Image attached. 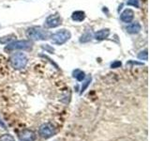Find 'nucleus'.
Segmentation results:
<instances>
[{"instance_id":"obj_2","label":"nucleus","mask_w":150,"mask_h":141,"mask_svg":"<svg viewBox=\"0 0 150 141\" xmlns=\"http://www.w3.org/2000/svg\"><path fill=\"white\" fill-rule=\"evenodd\" d=\"M9 61H11V64L13 69L22 70L23 68H25V66L27 65L28 58L23 53H15L11 55Z\"/></svg>"},{"instance_id":"obj_3","label":"nucleus","mask_w":150,"mask_h":141,"mask_svg":"<svg viewBox=\"0 0 150 141\" xmlns=\"http://www.w3.org/2000/svg\"><path fill=\"white\" fill-rule=\"evenodd\" d=\"M52 41L54 44L56 45H63L66 43L70 38H71V33L68 29H60L55 33L51 35Z\"/></svg>"},{"instance_id":"obj_5","label":"nucleus","mask_w":150,"mask_h":141,"mask_svg":"<svg viewBox=\"0 0 150 141\" xmlns=\"http://www.w3.org/2000/svg\"><path fill=\"white\" fill-rule=\"evenodd\" d=\"M39 134L42 138L48 139L56 134V129L53 124L50 123V122H46V123L40 125L39 129Z\"/></svg>"},{"instance_id":"obj_4","label":"nucleus","mask_w":150,"mask_h":141,"mask_svg":"<svg viewBox=\"0 0 150 141\" xmlns=\"http://www.w3.org/2000/svg\"><path fill=\"white\" fill-rule=\"evenodd\" d=\"M32 42L27 40H21V41H15L8 43L4 50L6 52H12L15 50H29L32 48Z\"/></svg>"},{"instance_id":"obj_18","label":"nucleus","mask_w":150,"mask_h":141,"mask_svg":"<svg viewBox=\"0 0 150 141\" xmlns=\"http://www.w3.org/2000/svg\"><path fill=\"white\" fill-rule=\"evenodd\" d=\"M127 4L129 5V6H133L135 8H139L140 5H139V0H128V2Z\"/></svg>"},{"instance_id":"obj_19","label":"nucleus","mask_w":150,"mask_h":141,"mask_svg":"<svg viewBox=\"0 0 150 141\" xmlns=\"http://www.w3.org/2000/svg\"><path fill=\"white\" fill-rule=\"evenodd\" d=\"M121 61L119 60H115L112 63H111V68L112 69H116V68H120V66H121Z\"/></svg>"},{"instance_id":"obj_15","label":"nucleus","mask_w":150,"mask_h":141,"mask_svg":"<svg viewBox=\"0 0 150 141\" xmlns=\"http://www.w3.org/2000/svg\"><path fill=\"white\" fill-rule=\"evenodd\" d=\"M90 83H91V76H88L86 79V81H84L83 83V85H82V88H81V92L80 93H83L84 92V90L87 88V87L90 85Z\"/></svg>"},{"instance_id":"obj_1","label":"nucleus","mask_w":150,"mask_h":141,"mask_svg":"<svg viewBox=\"0 0 150 141\" xmlns=\"http://www.w3.org/2000/svg\"><path fill=\"white\" fill-rule=\"evenodd\" d=\"M26 37L31 41H45L51 37V33L40 26H32L27 28L25 32Z\"/></svg>"},{"instance_id":"obj_9","label":"nucleus","mask_w":150,"mask_h":141,"mask_svg":"<svg viewBox=\"0 0 150 141\" xmlns=\"http://www.w3.org/2000/svg\"><path fill=\"white\" fill-rule=\"evenodd\" d=\"M109 35H110V29L103 28V29L97 31L95 34H94V38H95L97 41H103L107 39V38L109 37Z\"/></svg>"},{"instance_id":"obj_11","label":"nucleus","mask_w":150,"mask_h":141,"mask_svg":"<svg viewBox=\"0 0 150 141\" xmlns=\"http://www.w3.org/2000/svg\"><path fill=\"white\" fill-rule=\"evenodd\" d=\"M71 19L74 22H83L86 19V12L83 11H76L72 12Z\"/></svg>"},{"instance_id":"obj_17","label":"nucleus","mask_w":150,"mask_h":141,"mask_svg":"<svg viewBox=\"0 0 150 141\" xmlns=\"http://www.w3.org/2000/svg\"><path fill=\"white\" fill-rule=\"evenodd\" d=\"M138 58L141 60H147L148 59V54H147V50H144L140 52L138 54Z\"/></svg>"},{"instance_id":"obj_7","label":"nucleus","mask_w":150,"mask_h":141,"mask_svg":"<svg viewBox=\"0 0 150 141\" xmlns=\"http://www.w3.org/2000/svg\"><path fill=\"white\" fill-rule=\"evenodd\" d=\"M18 137L21 141H35L37 139V135L34 131L30 129H25L18 134Z\"/></svg>"},{"instance_id":"obj_14","label":"nucleus","mask_w":150,"mask_h":141,"mask_svg":"<svg viewBox=\"0 0 150 141\" xmlns=\"http://www.w3.org/2000/svg\"><path fill=\"white\" fill-rule=\"evenodd\" d=\"M14 38H16V36L13 34H11L8 36H5V37L0 38V42H1V43H8V41H12Z\"/></svg>"},{"instance_id":"obj_16","label":"nucleus","mask_w":150,"mask_h":141,"mask_svg":"<svg viewBox=\"0 0 150 141\" xmlns=\"http://www.w3.org/2000/svg\"><path fill=\"white\" fill-rule=\"evenodd\" d=\"M0 141H15V138L13 137V135L9 134H5L0 136Z\"/></svg>"},{"instance_id":"obj_6","label":"nucleus","mask_w":150,"mask_h":141,"mask_svg":"<svg viewBox=\"0 0 150 141\" xmlns=\"http://www.w3.org/2000/svg\"><path fill=\"white\" fill-rule=\"evenodd\" d=\"M62 24V18L60 17L58 13L51 14L45 20V26L48 28H54L59 26Z\"/></svg>"},{"instance_id":"obj_8","label":"nucleus","mask_w":150,"mask_h":141,"mask_svg":"<svg viewBox=\"0 0 150 141\" xmlns=\"http://www.w3.org/2000/svg\"><path fill=\"white\" fill-rule=\"evenodd\" d=\"M134 11L131 9H126L125 11L120 14V20L126 24H129L133 20Z\"/></svg>"},{"instance_id":"obj_21","label":"nucleus","mask_w":150,"mask_h":141,"mask_svg":"<svg viewBox=\"0 0 150 141\" xmlns=\"http://www.w3.org/2000/svg\"><path fill=\"white\" fill-rule=\"evenodd\" d=\"M0 126H1L3 129H7V127H6V124H5L4 122H3V120H2V119H1V118H0Z\"/></svg>"},{"instance_id":"obj_10","label":"nucleus","mask_w":150,"mask_h":141,"mask_svg":"<svg viewBox=\"0 0 150 141\" xmlns=\"http://www.w3.org/2000/svg\"><path fill=\"white\" fill-rule=\"evenodd\" d=\"M126 30L128 33H129V34H137V33H139L142 30V26H141V25L138 22H135L132 24H129V25L126 27Z\"/></svg>"},{"instance_id":"obj_13","label":"nucleus","mask_w":150,"mask_h":141,"mask_svg":"<svg viewBox=\"0 0 150 141\" xmlns=\"http://www.w3.org/2000/svg\"><path fill=\"white\" fill-rule=\"evenodd\" d=\"M72 75H73V77L79 82L83 81V80L86 78V73H84V72H83V70H79V69L74 70L73 73H72Z\"/></svg>"},{"instance_id":"obj_12","label":"nucleus","mask_w":150,"mask_h":141,"mask_svg":"<svg viewBox=\"0 0 150 141\" xmlns=\"http://www.w3.org/2000/svg\"><path fill=\"white\" fill-rule=\"evenodd\" d=\"M92 38H93L92 32L90 30H86L81 36V38H80V42H82V43H86V42L90 41L92 40Z\"/></svg>"},{"instance_id":"obj_20","label":"nucleus","mask_w":150,"mask_h":141,"mask_svg":"<svg viewBox=\"0 0 150 141\" xmlns=\"http://www.w3.org/2000/svg\"><path fill=\"white\" fill-rule=\"evenodd\" d=\"M42 48L47 50V51H49V52H54V48H50V46L49 45H45V46H42Z\"/></svg>"}]
</instances>
